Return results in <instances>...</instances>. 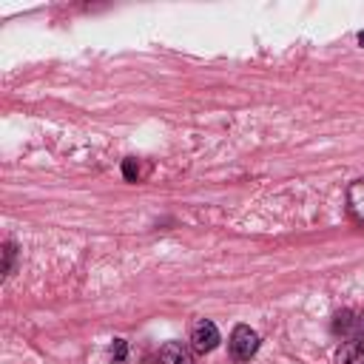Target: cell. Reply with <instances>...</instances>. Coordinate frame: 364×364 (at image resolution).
I'll return each mask as SVG.
<instances>
[{"instance_id": "ba28073f", "label": "cell", "mask_w": 364, "mask_h": 364, "mask_svg": "<svg viewBox=\"0 0 364 364\" xmlns=\"http://www.w3.org/2000/svg\"><path fill=\"white\" fill-rule=\"evenodd\" d=\"M125 353H128L125 338H114V344H111V358H114V361H125Z\"/></svg>"}, {"instance_id": "277c9868", "label": "cell", "mask_w": 364, "mask_h": 364, "mask_svg": "<svg viewBox=\"0 0 364 364\" xmlns=\"http://www.w3.org/2000/svg\"><path fill=\"white\" fill-rule=\"evenodd\" d=\"M156 364H193V355L185 341H168L159 347Z\"/></svg>"}, {"instance_id": "52a82bcc", "label": "cell", "mask_w": 364, "mask_h": 364, "mask_svg": "<svg viewBox=\"0 0 364 364\" xmlns=\"http://www.w3.org/2000/svg\"><path fill=\"white\" fill-rule=\"evenodd\" d=\"M14 250H17V247H14V242H6V245H3V256H6L3 273H6V276H9V273H11V267H14Z\"/></svg>"}, {"instance_id": "9c48e42d", "label": "cell", "mask_w": 364, "mask_h": 364, "mask_svg": "<svg viewBox=\"0 0 364 364\" xmlns=\"http://www.w3.org/2000/svg\"><path fill=\"white\" fill-rule=\"evenodd\" d=\"M122 173H125V179H128V182H136V176H139V171H136V165H134V159H125V165H122Z\"/></svg>"}, {"instance_id": "5b68a950", "label": "cell", "mask_w": 364, "mask_h": 364, "mask_svg": "<svg viewBox=\"0 0 364 364\" xmlns=\"http://www.w3.org/2000/svg\"><path fill=\"white\" fill-rule=\"evenodd\" d=\"M347 210H350L353 219L364 222V179L350 182V188H347Z\"/></svg>"}, {"instance_id": "6da1fadb", "label": "cell", "mask_w": 364, "mask_h": 364, "mask_svg": "<svg viewBox=\"0 0 364 364\" xmlns=\"http://www.w3.org/2000/svg\"><path fill=\"white\" fill-rule=\"evenodd\" d=\"M256 350H259V333L250 330L247 324H236L233 333H230V341H228L230 358L236 364H245V361H250L256 355Z\"/></svg>"}, {"instance_id": "7a4b0ae2", "label": "cell", "mask_w": 364, "mask_h": 364, "mask_svg": "<svg viewBox=\"0 0 364 364\" xmlns=\"http://www.w3.org/2000/svg\"><path fill=\"white\" fill-rule=\"evenodd\" d=\"M216 347H219V330H216V324L208 321V318H199L191 327V350L199 353V355H205V353H210Z\"/></svg>"}, {"instance_id": "3957f363", "label": "cell", "mask_w": 364, "mask_h": 364, "mask_svg": "<svg viewBox=\"0 0 364 364\" xmlns=\"http://www.w3.org/2000/svg\"><path fill=\"white\" fill-rule=\"evenodd\" d=\"M336 330L350 336V341H361L364 344V313H338L336 316Z\"/></svg>"}, {"instance_id": "8992f818", "label": "cell", "mask_w": 364, "mask_h": 364, "mask_svg": "<svg viewBox=\"0 0 364 364\" xmlns=\"http://www.w3.org/2000/svg\"><path fill=\"white\" fill-rule=\"evenodd\" d=\"M336 364H364V344L361 341H344L336 350Z\"/></svg>"}]
</instances>
